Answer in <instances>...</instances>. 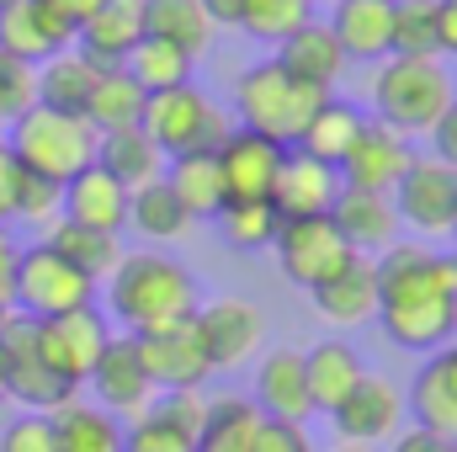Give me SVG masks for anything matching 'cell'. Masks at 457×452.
Here are the masks:
<instances>
[{
    "label": "cell",
    "mask_w": 457,
    "mask_h": 452,
    "mask_svg": "<svg viewBox=\"0 0 457 452\" xmlns=\"http://www.w3.org/2000/svg\"><path fill=\"white\" fill-rule=\"evenodd\" d=\"M378 266V325L404 351H436L457 336V250L394 239Z\"/></svg>",
    "instance_id": "cell-1"
},
{
    "label": "cell",
    "mask_w": 457,
    "mask_h": 452,
    "mask_svg": "<svg viewBox=\"0 0 457 452\" xmlns=\"http://www.w3.org/2000/svg\"><path fill=\"white\" fill-rule=\"evenodd\" d=\"M107 304L128 336H144V331L192 320L203 298H197V277L181 261H170L160 250H128L122 266L107 277Z\"/></svg>",
    "instance_id": "cell-2"
},
{
    "label": "cell",
    "mask_w": 457,
    "mask_h": 452,
    "mask_svg": "<svg viewBox=\"0 0 457 452\" xmlns=\"http://www.w3.org/2000/svg\"><path fill=\"white\" fill-rule=\"evenodd\" d=\"M457 102V80L436 54H388L372 70V117L394 133H431Z\"/></svg>",
    "instance_id": "cell-3"
},
{
    "label": "cell",
    "mask_w": 457,
    "mask_h": 452,
    "mask_svg": "<svg viewBox=\"0 0 457 452\" xmlns=\"http://www.w3.org/2000/svg\"><path fill=\"white\" fill-rule=\"evenodd\" d=\"M325 102V91L293 80L277 59H255L239 80H234V128L261 133L282 149H293L309 128L314 107Z\"/></svg>",
    "instance_id": "cell-4"
},
{
    "label": "cell",
    "mask_w": 457,
    "mask_h": 452,
    "mask_svg": "<svg viewBox=\"0 0 457 452\" xmlns=\"http://www.w3.org/2000/svg\"><path fill=\"white\" fill-rule=\"evenodd\" d=\"M5 149L21 171H37L48 181H70L86 165H96V128L75 113H54V107H32L5 128Z\"/></svg>",
    "instance_id": "cell-5"
},
{
    "label": "cell",
    "mask_w": 457,
    "mask_h": 452,
    "mask_svg": "<svg viewBox=\"0 0 457 452\" xmlns=\"http://www.w3.org/2000/svg\"><path fill=\"white\" fill-rule=\"evenodd\" d=\"M144 133L160 144L165 160H181V155H213L234 133V117L197 86H176V91H160L144 102Z\"/></svg>",
    "instance_id": "cell-6"
},
{
    "label": "cell",
    "mask_w": 457,
    "mask_h": 452,
    "mask_svg": "<svg viewBox=\"0 0 457 452\" xmlns=\"http://www.w3.org/2000/svg\"><path fill=\"white\" fill-rule=\"evenodd\" d=\"M91 304H96V282L80 277L48 239L21 245L16 282H11V309L16 314H27V320H59V314L91 309Z\"/></svg>",
    "instance_id": "cell-7"
},
{
    "label": "cell",
    "mask_w": 457,
    "mask_h": 452,
    "mask_svg": "<svg viewBox=\"0 0 457 452\" xmlns=\"http://www.w3.org/2000/svg\"><path fill=\"white\" fill-rule=\"evenodd\" d=\"M0 383H5V399H16L21 410H32V415H48V410H59V405H70L80 389H70L48 362H43V351H37V325L27 320V314H5V325H0Z\"/></svg>",
    "instance_id": "cell-8"
},
{
    "label": "cell",
    "mask_w": 457,
    "mask_h": 452,
    "mask_svg": "<svg viewBox=\"0 0 457 452\" xmlns=\"http://www.w3.org/2000/svg\"><path fill=\"white\" fill-rule=\"evenodd\" d=\"M271 255H277V266H282V277L293 288L314 293L320 282H330L341 272L356 250L345 245V234L336 229L330 213H314V219H282L277 239H271Z\"/></svg>",
    "instance_id": "cell-9"
},
{
    "label": "cell",
    "mask_w": 457,
    "mask_h": 452,
    "mask_svg": "<svg viewBox=\"0 0 457 452\" xmlns=\"http://www.w3.org/2000/svg\"><path fill=\"white\" fill-rule=\"evenodd\" d=\"M388 197L399 224H410L415 234H447L457 213V165H442L436 155H415Z\"/></svg>",
    "instance_id": "cell-10"
},
{
    "label": "cell",
    "mask_w": 457,
    "mask_h": 452,
    "mask_svg": "<svg viewBox=\"0 0 457 452\" xmlns=\"http://www.w3.org/2000/svg\"><path fill=\"white\" fill-rule=\"evenodd\" d=\"M37 325V351H43V362L70 383V389H86V378H91V367L102 362V351H107V320L96 314V304L91 309H75V314H59V320H32Z\"/></svg>",
    "instance_id": "cell-11"
},
{
    "label": "cell",
    "mask_w": 457,
    "mask_h": 452,
    "mask_svg": "<svg viewBox=\"0 0 457 452\" xmlns=\"http://www.w3.org/2000/svg\"><path fill=\"white\" fill-rule=\"evenodd\" d=\"M192 325H197V336H203V351H208L213 372L245 367V362L261 351V340H266L261 309H255L250 298H234V293H228V298H213V304H197Z\"/></svg>",
    "instance_id": "cell-12"
},
{
    "label": "cell",
    "mask_w": 457,
    "mask_h": 452,
    "mask_svg": "<svg viewBox=\"0 0 457 452\" xmlns=\"http://www.w3.org/2000/svg\"><path fill=\"white\" fill-rule=\"evenodd\" d=\"M86 389L96 394L91 405L112 410L117 421H138V415L154 405V394H160L154 378H149V367H144V356H138V346H133V336L107 340V351H102V362L91 367Z\"/></svg>",
    "instance_id": "cell-13"
},
{
    "label": "cell",
    "mask_w": 457,
    "mask_h": 452,
    "mask_svg": "<svg viewBox=\"0 0 457 452\" xmlns=\"http://www.w3.org/2000/svg\"><path fill=\"white\" fill-rule=\"evenodd\" d=\"M410 160H415V144H410L404 133H394L388 122L367 117V122L356 128L351 149L341 155V181L356 187V192H394L399 176L410 171Z\"/></svg>",
    "instance_id": "cell-14"
},
{
    "label": "cell",
    "mask_w": 457,
    "mask_h": 452,
    "mask_svg": "<svg viewBox=\"0 0 457 452\" xmlns=\"http://www.w3.org/2000/svg\"><path fill=\"white\" fill-rule=\"evenodd\" d=\"M133 346H138V356H144V367H149L160 394L165 389H203L213 378V362H208L203 336H197L192 320L165 325V331H144V336H133Z\"/></svg>",
    "instance_id": "cell-15"
},
{
    "label": "cell",
    "mask_w": 457,
    "mask_h": 452,
    "mask_svg": "<svg viewBox=\"0 0 457 452\" xmlns=\"http://www.w3.org/2000/svg\"><path fill=\"white\" fill-rule=\"evenodd\" d=\"M213 155H219V176H224V203H271V187H277V171L287 155L282 144L234 128Z\"/></svg>",
    "instance_id": "cell-16"
},
{
    "label": "cell",
    "mask_w": 457,
    "mask_h": 452,
    "mask_svg": "<svg viewBox=\"0 0 457 452\" xmlns=\"http://www.w3.org/2000/svg\"><path fill=\"white\" fill-rule=\"evenodd\" d=\"M341 192H345L341 165L314 160L309 149H287L282 171H277V187H271V208L282 219H314V213H330L341 203Z\"/></svg>",
    "instance_id": "cell-17"
},
{
    "label": "cell",
    "mask_w": 457,
    "mask_h": 452,
    "mask_svg": "<svg viewBox=\"0 0 457 452\" xmlns=\"http://www.w3.org/2000/svg\"><path fill=\"white\" fill-rule=\"evenodd\" d=\"M75 48V27L48 5V0H11L0 5V54L21 59V64H43L54 54Z\"/></svg>",
    "instance_id": "cell-18"
},
{
    "label": "cell",
    "mask_w": 457,
    "mask_h": 452,
    "mask_svg": "<svg viewBox=\"0 0 457 452\" xmlns=\"http://www.w3.org/2000/svg\"><path fill=\"white\" fill-rule=\"evenodd\" d=\"M404 415L420 431L457 442V340L426 351V362H420V372L404 394Z\"/></svg>",
    "instance_id": "cell-19"
},
{
    "label": "cell",
    "mask_w": 457,
    "mask_h": 452,
    "mask_svg": "<svg viewBox=\"0 0 457 452\" xmlns=\"http://www.w3.org/2000/svg\"><path fill=\"white\" fill-rule=\"evenodd\" d=\"M341 442H361V448H378L388 437H399V421H404V394L378 378V372H361V383L345 394L341 405L330 410Z\"/></svg>",
    "instance_id": "cell-20"
},
{
    "label": "cell",
    "mask_w": 457,
    "mask_h": 452,
    "mask_svg": "<svg viewBox=\"0 0 457 452\" xmlns=\"http://www.w3.org/2000/svg\"><path fill=\"white\" fill-rule=\"evenodd\" d=\"M266 421H287V426H303L314 415V399H309V378H303V351H266L255 362V399H250Z\"/></svg>",
    "instance_id": "cell-21"
},
{
    "label": "cell",
    "mask_w": 457,
    "mask_h": 452,
    "mask_svg": "<svg viewBox=\"0 0 457 452\" xmlns=\"http://www.w3.org/2000/svg\"><path fill=\"white\" fill-rule=\"evenodd\" d=\"M293 80H303V86H314V91H325V96H336V86H341L345 75V48L336 43V32H330V21H303L287 43H277V54H271Z\"/></svg>",
    "instance_id": "cell-22"
},
{
    "label": "cell",
    "mask_w": 457,
    "mask_h": 452,
    "mask_svg": "<svg viewBox=\"0 0 457 452\" xmlns=\"http://www.w3.org/2000/svg\"><path fill=\"white\" fill-rule=\"evenodd\" d=\"M128 197H133V192L117 181L112 171L86 165L80 176L64 181V192H59V219L86 224V229H107V234H122V229H128Z\"/></svg>",
    "instance_id": "cell-23"
},
{
    "label": "cell",
    "mask_w": 457,
    "mask_h": 452,
    "mask_svg": "<svg viewBox=\"0 0 457 452\" xmlns=\"http://www.w3.org/2000/svg\"><path fill=\"white\" fill-rule=\"evenodd\" d=\"M309 298H314L320 320H330L336 331H356V325L378 320V266H372V255H351Z\"/></svg>",
    "instance_id": "cell-24"
},
{
    "label": "cell",
    "mask_w": 457,
    "mask_h": 452,
    "mask_svg": "<svg viewBox=\"0 0 457 452\" xmlns=\"http://www.w3.org/2000/svg\"><path fill=\"white\" fill-rule=\"evenodd\" d=\"M138 38H144V0H102V11L80 21L75 48H80L91 64L117 70V64L138 48Z\"/></svg>",
    "instance_id": "cell-25"
},
{
    "label": "cell",
    "mask_w": 457,
    "mask_h": 452,
    "mask_svg": "<svg viewBox=\"0 0 457 452\" xmlns=\"http://www.w3.org/2000/svg\"><path fill=\"white\" fill-rule=\"evenodd\" d=\"M330 219H336V229L345 234V245L356 255H383L399 239V213H394L388 192H356V187H345L341 203L330 208Z\"/></svg>",
    "instance_id": "cell-26"
},
{
    "label": "cell",
    "mask_w": 457,
    "mask_h": 452,
    "mask_svg": "<svg viewBox=\"0 0 457 452\" xmlns=\"http://www.w3.org/2000/svg\"><path fill=\"white\" fill-rule=\"evenodd\" d=\"M330 32L345 48V59L378 64L388 59V38H394V0H336L330 11Z\"/></svg>",
    "instance_id": "cell-27"
},
{
    "label": "cell",
    "mask_w": 457,
    "mask_h": 452,
    "mask_svg": "<svg viewBox=\"0 0 457 452\" xmlns=\"http://www.w3.org/2000/svg\"><path fill=\"white\" fill-rule=\"evenodd\" d=\"M213 16L203 11V0H144V38H160L170 48H181L192 64L213 48Z\"/></svg>",
    "instance_id": "cell-28"
},
{
    "label": "cell",
    "mask_w": 457,
    "mask_h": 452,
    "mask_svg": "<svg viewBox=\"0 0 457 452\" xmlns=\"http://www.w3.org/2000/svg\"><path fill=\"white\" fill-rule=\"evenodd\" d=\"M48 426H54V452H122V421L80 394L48 410Z\"/></svg>",
    "instance_id": "cell-29"
},
{
    "label": "cell",
    "mask_w": 457,
    "mask_h": 452,
    "mask_svg": "<svg viewBox=\"0 0 457 452\" xmlns=\"http://www.w3.org/2000/svg\"><path fill=\"white\" fill-rule=\"evenodd\" d=\"M96 165L112 171L128 192H133V187H149V181L165 176V155H160V144L144 133V122H133V128H112V133H96Z\"/></svg>",
    "instance_id": "cell-30"
},
{
    "label": "cell",
    "mask_w": 457,
    "mask_h": 452,
    "mask_svg": "<svg viewBox=\"0 0 457 452\" xmlns=\"http://www.w3.org/2000/svg\"><path fill=\"white\" fill-rule=\"evenodd\" d=\"M96 80H102V64H91L80 48H64V54L37 64V107L86 117V102H91Z\"/></svg>",
    "instance_id": "cell-31"
},
{
    "label": "cell",
    "mask_w": 457,
    "mask_h": 452,
    "mask_svg": "<svg viewBox=\"0 0 457 452\" xmlns=\"http://www.w3.org/2000/svg\"><path fill=\"white\" fill-rule=\"evenodd\" d=\"M361 356H356V346H345V340H320V346H309L303 351V378H309V399H314V410H336L345 394L361 383Z\"/></svg>",
    "instance_id": "cell-32"
},
{
    "label": "cell",
    "mask_w": 457,
    "mask_h": 452,
    "mask_svg": "<svg viewBox=\"0 0 457 452\" xmlns=\"http://www.w3.org/2000/svg\"><path fill=\"white\" fill-rule=\"evenodd\" d=\"M48 245L91 282H107L117 266H122V234H107V229H86V224H70V219H54L48 224Z\"/></svg>",
    "instance_id": "cell-33"
},
{
    "label": "cell",
    "mask_w": 457,
    "mask_h": 452,
    "mask_svg": "<svg viewBox=\"0 0 457 452\" xmlns=\"http://www.w3.org/2000/svg\"><path fill=\"white\" fill-rule=\"evenodd\" d=\"M165 187L176 192V203L187 208V219H213L224 208V176H219V155H181L165 160Z\"/></svg>",
    "instance_id": "cell-34"
},
{
    "label": "cell",
    "mask_w": 457,
    "mask_h": 452,
    "mask_svg": "<svg viewBox=\"0 0 457 452\" xmlns=\"http://www.w3.org/2000/svg\"><path fill=\"white\" fill-rule=\"evenodd\" d=\"M117 70H128V80H138V91H144V96H160V91H176V86H187L197 64H192L181 48L160 43V38H138V48H133V54H128Z\"/></svg>",
    "instance_id": "cell-35"
},
{
    "label": "cell",
    "mask_w": 457,
    "mask_h": 452,
    "mask_svg": "<svg viewBox=\"0 0 457 452\" xmlns=\"http://www.w3.org/2000/svg\"><path fill=\"white\" fill-rule=\"evenodd\" d=\"M128 224L138 229L144 239H154V245H170V239H181L192 219H187V208L176 203V192L165 187V176L160 181H149V187H133V197H128Z\"/></svg>",
    "instance_id": "cell-36"
},
{
    "label": "cell",
    "mask_w": 457,
    "mask_h": 452,
    "mask_svg": "<svg viewBox=\"0 0 457 452\" xmlns=\"http://www.w3.org/2000/svg\"><path fill=\"white\" fill-rule=\"evenodd\" d=\"M367 117L356 113L351 102L341 96H325L314 117H309V128H303V138L293 144V149H309L314 160H330V165H341V155L351 149V138H356V128H361Z\"/></svg>",
    "instance_id": "cell-37"
},
{
    "label": "cell",
    "mask_w": 457,
    "mask_h": 452,
    "mask_svg": "<svg viewBox=\"0 0 457 452\" xmlns=\"http://www.w3.org/2000/svg\"><path fill=\"white\" fill-rule=\"evenodd\" d=\"M144 102L149 96L138 91V80H128V70H102V80H96V91L86 102V122L96 133L133 128V122H144Z\"/></svg>",
    "instance_id": "cell-38"
},
{
    "label": "cell",
    "mask_w": 457,
    "mask_h": 452,
    "mask_svg": "<svg viewBox=\"0 0 457 452\" xmlns=\"http://www.w3.org/2000/svg\"><path fill=\"white\" fill-rule=\"evenodd\" d=\"M255 426H261V410L250 399H208V426L197 437V452H255Z\"/></svg>",
    "instance_id": "cell-39"
},
{
    "label": "cell",
    "mask_w": 457,
    "mask_h": 452,
    "mask_svg": "<svg viewBox=\"0 0 457 452\" xmlns=\"http://www.w3.org/2000/svg\"><path fill=\"white\" fill-rule=\"evenodd\" d=\"M213 224H219V234H224L234 250L266 255L271 239H277V229H282V213H277L271 203H224V208L213 213Z\"/></svg>",
    "instance_id": "cell-40"
},
{
    "label": "cell",
    "mask_w": 457,
    "mask_h": 452,
    "mask_svg": "<svg viewBox=\"0 0 457 452\" xmlns=\"http://www.w3.org/2000/svg\"><path fill=\"white\" fill-rule=\"evenodd\" d=\"M303 21H314V0H245V11H239V32L266 48L287 43Z\"/></svg>",
    "instance_id": "cell-41"
},
{
    "label": "cell",
    "mask_w": 457,
    "mask_h": 452,
    "mask_svg": "<svg viewBox=\"0 0 457 452\" xmlns=\"http://www.w3.org/2000/svg\"><path fill=\"white\" fill-rule=\"evenodd\" d=\"M388 54H436V0H394Z\"/></svg>",
    "instance_id": "cell-42"
},
{
    "label": "cell",
    "mask_w": 457,
    "mask_h": 452,
    "mask_svg": "<svg viewBox=\"0 0 457 452\" xmlns=\"http://www.w3.org/2000/svg\"><path fill=\"white\" fill-rule=\"evenodd\" d=\"M59 181L37 176V171H21L16 165V197H11V224H54L59 219Z\"/></svg>",
    "instance_id": "cell-43"
},
{
    "label": "cell",
    "mask_w": 457,
    "mask_h": 452,
    "mask_svg": "<svg viewBox=\"0 0 457 452\" xmlns=\"http://www.w3.org/2000/svg\"><path fill=\"white\" fill-rule=\"evenodd\" d=\"M144 415H154L160 426H170V431L197 442L203 426H208V399H203V389H165V394H154V405Z\"/></svg>",
    "instance_id": "cell-44"
},
{
    "label": "cell",
    "mask_w": 457,
    "mask_h": 452,
    "mask_svg": "<svg viewBox=\"0 0 457 452\" xmlns=\"http://www.w3.org/2000/svg\"><path fill=\"white\" fill-rule=\"evenodd\" d=\"M37 107V70L0 54V128H11L21 113Z\"/></svg>",
    "instance_id": "cell-45"
},
{
    "label": "cell",
    "mask_w": 457,
    "mask_h": 452,
    "mask_svg": "<svg viewBox=\"0 0 457 452\" xmlns=\"http://www.w3.org/2000/svg\"><path fill=\"white\" fill-rule=\"evenodd\" d=\"M122 452H197V442L160 426L154 415H138L133 426H122Z\"/></svg>",
    "instance_id": "cell-46"
},
{
    "label": "cell",
    "mask_w": 457,
    "mask_h": 452,
    "mask_svg": "<svg viewBox=\"0 0 457 452\" xmlns=\"http://www.w3.org/2000/svg\"><path fill=\"white\" fill-rule=\"evenodd\" d=\"M0 452H54V426H48V415H16V421H5V431H0Z\"/></svg>",
    "instance_id": "cell-47"
},
{
    "label": "cell",
    "mask_w": 457,
    "mask_h": 452,
    "mask_svg": "<svg viewBox=\"0 0 457 452\" xmlns=\"http://www.w3.org/2000/svg\"><path fill=\"white\" fill-rule=\"evenodd\" d=\"M255 452H314V448H309L303 426H287V421H266V415H261V426H255Z\"/></svg>",
    "instance_id": "cell-48"
},
{
    "label": "cell",
    "mask_w": 457,
    "mask_h": 452,
    "mask_svg": "<svg viewBox=\"0 0 457 452\" xmlns=\"http://www.w3.org/2000/svg\"><path fill=\"white\" fill-rule=\"evenodd\" d=\"M16 261H21V245L11 224H0V309H11V282H16Z\"/></svg>",
    "instance_id": "cell-49"
},
{
    "label": "cell",
    "mask_w": 457,
    "mask_h": 452,
    "mask_svg": "<svg viewBox=\"0 0 457 452\" xmlns=\"http://www.w3.org/2000/svg\"><path fill=\"white\" fill-rule=\"evenodd\" d=\"M436 54L457 59V0H436Z\"/></svg>",
    "instance_id": "cell-50"
},
{
    "label": "cell",
    "mask_w": 457,
    "mask_h": 452,
    "mask_svg": "<svg viewBox=\"0 0 457 452\" xmlns=\"http://www.w3.org/2000/svg\"><path fill=\"white\" fill-rule=\"evenodd\" d=\"M394 452H457V442L431 437V431H420V426H410V431H399V437H394Z\"/></svg>",
    "instance_id": "cell-51"
},
{
    "label": "cell",
    "mask_w": 457,
    "mask_h": 452,
    "mask_svg": "<svg viewBox=\"0 0 457 452\" xmlns=\"http://www.w3.org/2000/svg\"><path fill=\"white\" fill-rule=\"evenodd\" d=\"M11 197H16V160H11L5 133H0V224H11Z\"/></svg>",
    "instance_id": "cell-52"
},
{
    "label": "cell",
    "mask_w": 457,
    "mask_h": 452,
    "mask_svg": "<svg viewBox=\"0 0 457 452\" xmlns=\"http://www.w3.org/2000/svg\"><path fill=\"white\" fill-rule=\"evenodd\" d=\"M48 5H54L75 32H80V21H86V16H96V11H102V0H48Z\"/></svg>",
    "instance_id": "cell-53"
},
{
    "label": "cell",
    "mask_w": 457,
    "mask_h": 452,
    "mask_svg": "<svg viewBox=\"0 0 457 452\" xmlns=\"http://www.w3.org/2000/svg\"><path fill=\"white\" fill-rule=\"evenodd\" d=\"M203 11L213 16V27H239V11H245V0H203Z\"/></svg>",
    "instance_id": "cell-54"
},
{
    "label": "cell",
    "mask_w": 457,
    "mask_h": 452,
    "mask_svg": "<svg viewBox=\"0 0 457 452\" xmlns=\"http://www.w3.org/2000/svg\"><path fill=\"white\" fill-rule=\"evenodd\" d=\"M330 452H372V448H361V442H336Z\"/></svg>",
    "instance_id": "cell-55"
},
{
    "label": "cell",
    "mask_w": 457,
    "mask_h": 452,
    "mask_svg": "<svg viewBox=\"0 0 457 452\" xmlns=\"http://www.w3.org/2000/svg\"><path fill=\"white\" fill-rule=\"evenodd\" d=\"M447 234H453V239H457V213H453V229H447Z\"/></svg>",
    "instance_id": "cell-56"
},
{
    "label": "cell",
    "mask_w": 457,
    "mask_h": 452,
    "mask_svg": "<svg viewBox=\"0 0 457 452\" xmlns=\"http://www.w3.org/2000/svg\"><path fill=\"white\" fill-rule=\"evenodd\" d=\"M5 314H11V309H0V325H5Z\"/></svg>",
    "instance_id": "cell-57"
},
{
    "label": "cell",
    "mask_w": 457,
    "mask_h": 452,
    "mask_svg": "<svg viewBox=\"0 0 457 452\" xmlns=\"http://www.w3.org/2000/svg\"><path fill=\"white\" fill-rule=\"evenodd\" d=\"M0 399H5V383H0Z\"/></svg>",
    "instance_id": "cell-58"
},
{
    "label": "cell",
    "mask_w": 457,
    "mask_h": 452,
    "mask_svg": "<svg viewBox=\"0 0 457 452\" xmlns=\"http://www.w3.org/2000/svg\"><path fill=\"white\" fill-rule=\"evenodd\" d=\"M453 117H457V102H453Z\"/></svg>",
    "instance_id": "cell-59"
},
{
    "label": "cell",
    "mask_w": 457,
    "mask_h": 452,
    "mask_svg": "<svg viewBox=\"0 0 457 452\" xmlns=\"http://www.w3.org/2000/svg\"><path fill=\"white\" fill-rule=\"evenodd\" d=\"M0 5H11V0H0Z\"/></svg>",
    "instance_id": "cell-60"
}]
</instances>
